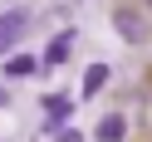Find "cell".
<instances>
[{
  "label": "cell",
  "mask_w": 152,
  "mask_h": 142,
  "mask_svg": "<svg viewBox=\"0 0 152 142\" xmlns=\"http://www.w3.org/2000/svg\"><path fill=\"white\" fill-rule=\"evenodd\" d=\"M30 30V10H5L0 15V54H10Z\"/></svg>",
  "instance_id": "6da1fadb"
},
{
  "label": "cell",
  "mask_w": 152,
  "mask_h": 142,
  "mask_svg": "<svg viewBox=\"0 0 152 142\" xmlns=\"http://www.w3.org/2000/svg\"><path fill=\"white\" fill-rule=\"evenodd\" d=\"M113 25H118V34H123V39H132V44H137L142 34H147V25H142L132 10H113Z\"/></svg>",
  "instance_id": "7a4b0ae2"
},
{
  "label": "cell",
  "mask_w": 152,
  "mask_h": 142,
  "mask_svg": "<svg viewBox=\"0 0 152 142\" xmlns=\"http://www.w3.org/2000/svg\"><path fill=\"white\" fill-rule=\"evenodd\" d=\"M93 137H103V142H123V137H128V122H123L118 113H108V118L93 127Z\"/></svg>",
  "instance_id": "3957f363"
},
{
  "label": "cell",
  "mask_w": 152,
  "mask_h": 142,
  "mask_svg": "<svg viewBox=\"0 0 152 142\" xmlns=\"http://www.w3.org/2000/svg\"><path fill=\"white\" fill-rule=\"evenodd\" d=\"M69 49H74V30L54 34V39H49V49H44V64H64V59H69Z\"/></svg>",
  "instance_id": "277c9868"
},
{
  "label": "cell",
  "mask_w": 152,
  "mask_h": 142,
  "mask_svg": "<svg viewBox=\"0 0 152 142\" xmlns=\"http://www.w3.org/2000/svg\"><path fill=\"white\" fill-rule=\"evenodd\" d=\"M103 83H108V64H88V74H83V93H79V98L103 93Z\"/></svg>",
  "instance_id": "5b68a950"
},
{
  "label": "cell",
  "mask_w": 152,
  "mask_h": 142,
  "mask_svg": "<svg viewBox=\"0 0 152 142\" xmlns=\"http://www.w3.org/2000/svg\"><path fill=\"white\" fill-rule=\"evenodd\" d=\"M69 108H74V98H64V93H54V98H44V113H49V132L59 127L64 118H69Z\"/></svg>",
  "instance_id": "8992f818"
},
{
  "label": "cell",
  "mask_w": 152,
  "mask_h": 142,
  "mask_svg": "<svg viewBox=\"0 0 152 142\" xmlns=\"http://www.w3.org/2000/svg\"><path fill=\"white\" fill-rule=\"evenodd\" d=\"M5 74H10V79H25V74H34V59L30 54H15V59L5 64Z\"/></svg>",
  "instance_id": "52a82bcc"
},
{
  "label": "cell",
  "mask_w": 152,
  "mask_h": 142,
  "mask_svg": "<svg viewBox=\"0 0 152 142\" xmlns=\"http://www.w3.org/2000/svg\"><path fill=\"white\" fill-rule=\"evenodd\" d=\"M0 103H5V93H0Z\"/></svg>",
  "instance_id": "ba28073f"
}]
</instances>
